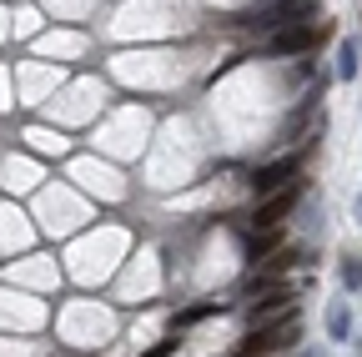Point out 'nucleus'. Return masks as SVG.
<instances>
[{
	"instance_id": "obj_1",
	"label": "nucleus",
	"mask_w": 362,
	"mask_h": 357,
	"mask_svg": "<svg viewBox=\"0 0 362 357\" xmlns=\"http://www.w3.org/2000/svg\"><path fill=\"white\" fill-rule=\"evenodd\" d=\"M297 337H302V317H297V312H287L282 322H267V327H257V332L247 337V347H237L232 357H272V352H287Z\"/></svg>"
},
{
	"instance_id": "obj_2",
	"label": "nucleus",
	"mask_w": 362,
	"mask_h": 357,
	"mask_svg": "<svg viewBox=\"0 0 362 357\" xmlns=\"http://www.w3.org/2000/svg\"><path fill=\"white\" fill-rule=\"evenodd\" d=\"M322 35H327V30L312 25V21H287V25L272 30V51H277V56H307Z\"/></svg>"
},
{
	"instance_id": "obj_3",
	"label": "nucleus",
	"mask_w": 362,
	"mask_h": 357,
	"mask_svg": "<svg viewBox=\"0 0 362 357\" xmlns=\"http://www.w3.org/2000/svg\"><path fill=\"white\" fill-rule=\"evenodd\" d=\"M297 171H302V156H277V161H267V166L252 171V192H257V197H272V192L292 187Z\"/></svg>"
},
{
	"instance_id": "obj_4",
	"label": "nucleus",
	"mask_w": 362,
	"mask_h": 357,
	"mask_svg": "<svg viewBox=\"0 0 362 357\" xmlns=\"http://www.w3.org/2000/svg\"><path fill=\"white\" fill-rule=\"evenodd\" d=\"M302 201V187L292 182V187H282V192H272V197H262V206L252 211V227L257 232H267V227H282V221L292 216V206Z\"/></svg>"
},
{
	"instance_id": "obj_5",
	"label": "nucleus",
	"mask_w": 362,
	"mask_h": 357,
	"mask_svg": "<svg viewBox=\"0 0 362 357\" xmlns=\"http://www.w3.org/2000/svg\"><path fill=\"white\" fill-rule=\"evenodd\" d=\"M327 337H332V342H347V337H352V312H347V302H332V307H327Z\"/></svg>"
},
{
	"instance_id": "obj_6",
	"label": "nucleus",
	"mask_w": 362,
	"mask_h": 357,
	"mask_svg": "<svg viewBox=\"0 0 362 357\" xmlns=\"http://www.w3.org/2000/svg\"><path fill=\"white\" fill-rule=\"evenodd\" d=\"M357 76V40H342L337 46V81H352Z\"/></svg>"
},
{
	"instance_id": "obj_7",
	"label": "nucleus",
	"mask_w": 362,
	"mask_h": 357,
	"mask_svg": "<svg viewBox=\"0 0 362 357\" xmlns=\"http://www.w3.org/2000/svg\"><path fill=\"white\" fill-rule=\"evenodd\" d=\"M211 312H221V302H202V307H187V312H176V317H171V327H192V322L211 317Z\"/></svg>"
},
{
	"instance_id": "obj_8",
	"label": "nucleus",
	"mask_w": 362,
	"mask_h": 357,
	"mask_svg": "<svg viewBox=\"0 0 362 357\" xmlns=\"http://www.w3.org/2000/svg\"><path fill=\"white\" fill-rule=\"evenodd\" d=\"M337 272H342V287H347V292H357V287H362V257H342Z\"/></svg>"
},
{
	"instance_id": "obj_9",
	"label": "nucleus",
	"mask_w": 362,
	"mask_h": 357,
	"mask_svg": "<svg viewBox=\"0 0 362 357\" xmlns=\"http://www.w3.org/2000/svg\"><path fill=\"white\" fill-rule=\"evenodd\" d=\"M171 352H176V337H161V342H156L146 357H171Z\"/></svg>"
},
{
	"instance_id": "obj_10",
	"label": "nucleus",
	"mask_w": 362,
	"mask_h": 357,
	"mask_svg": "<svg viewBox=\"0 0 362 357\" xmlns=\"http://www.w3.org/2000/svg\"><path fill=\"white\" fill-rule=\"evenodd\" d=\"M357 227H362V197H357Z\"/></svg>"
}]
</instances>
